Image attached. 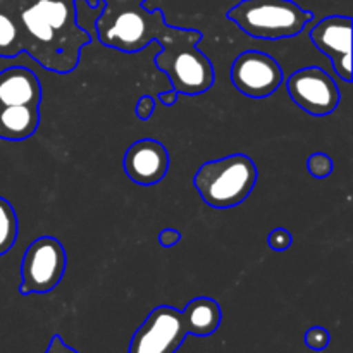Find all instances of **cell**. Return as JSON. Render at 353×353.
Segmentation results:
<instances>
[{
	"instance_id": "21",
	"label": "cell",
	"mask_w": 353,
	"mask_h": 353,
	"mask_svg": "<svg viewBox=\"0 0 353 353\" xmlns=\"http://www.w3.org/2000/svg\"><path fill=\"white\" fill-rule=\"evenodd\" d=\"M45 353H78V352H76L74 348L69 347V345H65L64 340H62L59 334H54Z\"/></svg>"
},
{
	"instance_id": "2",
	"label": "cell",
	"mask_w": 353,
	"mask_h": 353,
	"mask_svg": "<svg viewBox=\"0 0 353 353\" xmlns=\"http://www.w3.org/2000/svg\"><path fill=\"white\" fill-rule=\"evenodd\" d=\"M257 178L259 169L248 155L231 154L203 162L193 176V185L209 207L233 209L248 199Z\"/></svg>"
},
{
	"instance_id": "20",
	"label": "cell",
	"mask_w": 353,
	"mask_h": 353,
	"mask_svg": "<svg viewBox=\"0 0 353 353\" xmlns=\"http://www.w3.org/2000/svg\"><path fill=\"white\" fill-rule=\"evenodd\" d=\"M157 240L162 248H171L181 241V233H179L176 228H165V230H162L161 233H159Z\"/></svg>"
},
{
	"instance_id": "7",
	"label": "cell",
	"mask_w": 353,
	"mask_h": 353,
	"mask_svg": "<svg viewBox=\"0 0 353 353\" xmlns=\"http://www.w3.org/2000/svg\"><path fill=\"white\" fill-rule=\"evenodd\" d=\"M283 69L274 57L261 50H245L231 65V81L248 99H268L283 85Z\"/></svg>"
},
{
	"instance_id": "19",
	"label": "cell",
	"mask_w": 353,
	"mask_h": 353,
	"mask_svg": "<svg viewBox=\"0 0 353 353\" xmlns=\"http://www.w3.org/2000/svg\"><path fill=\"white\" fill-rule=\"evenodd\" d=\"M155 110V97L141 95L134 105V114L140 121H148Z\"/></svg>"
},
{
	"instance_id": "22",
	"label": "cell",
	"mask_w": 353,
	"mask_h": 353,
	"mask_svg": "<svg viewBox=\"0 0 353 353\" xmlns=\"http://www.w3.org/2000/svg\"><path fill=\"white\" fill-rule=\"evenodd\" d=\"M178 97H179V93L176 92L174 88H171V90H168V92L159 93L157 100H159V102H161V103H164L165 107H171V105H174L176 102H178Z\"/></svg>"
},
{
	"instance_id": "1",
	"label": "cell",
	"mask_w": 353,
	"mask_h": 353,
	"mask_svg": "<svg viewBox=\"0 0 353 353\" xmlns=\"http://www.w3.org/2000/svg\"><path fill=\"white\" fill-rule=\"evenodd\" d=\"M203 34L196 30L171 28L161 41L164 50L155 55V65L171 79L179 95H202L214 85V68L210 59L196 48Z\"/></svg>"
},
{
	"instance_id": "3",
	"label": "cell",
	"mask_w": 353,
	"mask_h": 353,
	"mask_svg": "<svg viewBox=\"0 0 353 353\" xmlns=\"http://www.w3.org/2000/svg\"><path fill=\"white\" fill-rule=\"evenodd\" d=\"M95 30L105 47L137 54L154 41L161 43L171 28L165 24L162 10L147 12L141 6H103Z\"/></svg>"
},
{
	"instance_id": "16",
	"label": "cell",
	"mask_w": 353,
	"mask_h": 353,
	"mask_svg": "<svg viewBox=\"0 0 353 353\" xmlns=\"http://www.w3.org/2000/svg\"><path fill=\"white\" fill-rule=\"evenodd\" d=\"M333 169V159L327 154H324V152H316V154H312L307 159V171H309V174L314 176L316 179L330 178Z\"/></svg>"
},
{
	"instance_id": "6",
	"label": "cell",
	"mask_w": 353,
	"mask_h": 353,
	"mask_svg": "<svg viewBox=\"0 0 353 353\" xmlns=\"http://www.w3.org/2000/svg\"><path fill=\"white\" fill-rule=\"evenodd\" d=\"M286 88L295 105L310 116H330L341 102L336 81L316 65L292 72L286 79Z\"/></svg>"
},
{
	"instance_id": "10",
	"label": "cell",
	"mask_w": 353,
	"mask_h": 353,
	"mask_svg": "<svg viewBox=\"0 0 353 353\" xmlns=\"http://www.w3.org/2000/svg\"><path fill=\"white\" fill-rule=\"evenodd\" d=\"M123 165L128 178L137 185H157L169 171V152L155 138H141L128 147Z\"/></svg>"
},
{
	"instance_id": "12",
	"label": "cell",
	"mask_w": 353,
	"mask_h": 353,
	"mask_svg": "<svg viewBox=\"0 0 353 353\" xmlns=\"http://www.w3.org/2000/svg\"><path fill=\"white\" fill-rule=\"evenodd\" d=\"M181 321L186 334L192 336H210L216 333L223 321V310L214 299L196 296L186 303L181 310Z\"/></svg>"
},
{
	"instance_id": "9",
	"label": "cell",
	"mask_w": 353,
	"mask_h": 353,
	"mask_svg": "<svg viewBox=\"0 0 353 353\" xmlns=\"http://www.w3.org/2000/svg\"><path fill=\"white\" fill-rule=\"evenodd\" d=\"M352 24L350 16H327L310 30L312 43L330 57L334 72L345 83L352 81Z\"/></svg>"
},
{
	"instance_id": "13",
	"label": "cell",
	"mask_w": 353,
	"mask_h": 353,
	"mask_svg": "<svg viewBox=\"0 0 353 353\" xmlns=\"http://www.w3.org/2000/svg\"><path fill=\"white\" fill-rule=\"evenodd\" d=\"M40 124V109L33 105L0 107V138L21 141L30 138Z\"/></svg>"
},
{
	"instance_id": "5",
	"label": "cell",
	"mask_w": 353,
	"mask_h": 353,
	"mask_svg": "<svg viewBox=\"0 0 353 353\" xmlns=\"http://www.w3.org/2000/svg\"><path fill=\"white\" fill-rule=\"evenodd\" d=\"M68 254L57 238L40 236L28 245L21 261V295L52 292L64 278Z\"/></svg>"
},
{
	"instance_id": "14",
	"label": "cell",
	"mask_w": 353,
	"mask_h": 353,
	"mask_svg": "<svg viewBox=\"0 0 353 353\" xmlns=\"http://www.w3.org/2000/svg\"><path fill=\"white\" fill-rule=\"evenodd\" d=\"M23 52V34L16 21L0 10V57H16Z\"/></svg>"
},
{
	"instance_id": "18",
	"label": "cell",
	"mask_w": 353,
	"mask_h": 353,
	"mask_svg": "<svg viewBox=\"0 0 353 353\" xmlns=\"http://www.w3.org/2000/svg\"><path fill=\"white\" fill-rule=\"evenodd\" d=\"M293 236L286 228H274L271 233L268 234V245L271 250L274 252H285L292 247Z\"/></svg>"
},
{
	"instance_id": "23",
	"label": "cell",
	"mask_w": 353,
	"mask_h": 353,
	"mask_svg": "<svg viewBox=\"0 0 353 353\" xmlns=\"http://www.w3.org/2000/svg\"><path fill=\"white\" fill-rule=\"evenodd\" d=\"M105 6H141L145 0H103Z\"/></svg>"
},
{
	"instance_id": "4",
	"label": "cell",
	"mask_w": 353,
	"mask_h": 353,
	"mask_svg": "<svg viewBox=\"0 0 353 353\" xmlns=\"http://www.w3.org/2000/svg\"><path fill=\"white\" fill-rule=\"evenodd\" d=\"M226 17L248 37L271 41L296 37L314 21V14L293 0H241Z\"/></svg>"
},
{
	"instance_id": "17",
	"label": "cell",
	"mask_w": 353,
	"mask_h": 353,
	"mask_svg": "<svg viewBox=\"0 0 353 353\" xmlns=\"http://www.w3.org/2000/svg\"><path fill=\"white\" fill-rule=\"evenodd\" d=\"M330 341H331L330 331L324 330V327L321 326L310 327V330L305 333V345L310 348V350H316V352L326 350Z\"/></svg>"
},
{
	"instance_id": "15",
	"label": "cell",
	"mask_w": 353,
	"mask_h": 353,
	"mask_svg": "<svg viewBox=\"0 0 353 353\" xmlns=\"http://www.w3.org/2000/svg\"><path fill=\"white\" fill-rule=\"evenodd\" d=\"M17 230L19 223L12 203L0 196V255L7 254L14 247L17 240Z\"/></svg>"
},
{
	"instance_id": "8",
	"label": "cell",
	"mask_w": 353,
	"mask_h": 353,
	"mask_svg": "<svg viewBox=\"0 0 353 353\" xmlns=\"http://www.w3.org/2000/svg\"><path fill=\"white\" fill-rule=\"evenodd\" d=\"M185 338L181 310L159 305L133 334L128 353H176Z\"/></svg>"
},
{
	"instance_id": "11",
	"label": "cell",
	"mask_w": 353,
	"mask_h": 353,
	"mask_svg": "<svg viewBox=\"0 0 353 353\" xmlns=\"http://www.w3.org/2000/svg\"><path fill=\"white\" fill-rule=\"evenodd\" d=\"M40 79L30 68L10 65L0 71V107H40Z\"/></svg>"
}]
</instances>
